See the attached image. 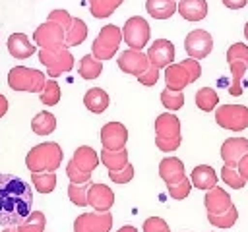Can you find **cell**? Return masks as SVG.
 Here are the masks:
<instances>
[{"mask_svg":"<svg viewBox=\"0 0 248 232\" xmlns=\"http://www.w3.org/2000/svg\"><path fill=\"white\" fill-rule=\"evenodd\" d=\"M236 218H238V211H236L234 205H231L225 213H219V215L207 213V220H209L213 226H217V228H231V226L236 222Z\"/></svg>","mask_w":248,"mask_h":232,"instance_id":"cell-34","label":"cell"},{"mask_svg":"<svg viewBox=\"0 0 248 232\" xmlns=\"http://www.w3.org/2000/svg\"><path fill=\"white\" fill-rule=\"evenodd\" d=\"M192 186H196L198 189H211L217 186V174L209 164H198L194 166L192 174H190Z\"/></svg>","mask_w":248,"mask_h":232,"instance_id":"cell-23","label":"cell"},{"mask_svg":"<svg viewBox=\"0 0 248 232\" xmlns=\"http://www.w3.org/2000/svg\"><path fill=\"white\" fill-rule=\"evenodd\" d=\"M87 203L95 211H108L114 203V191L105 184H91L87 191Z\"/></svg>","mask_w":248,"mask_h":232,"instance_id":"cell-16","label":"cell"},{"mask_svg":"<svg viewBox=\"0 0 248 232\" xmlns=\"http://www.w3.org/2000/svg\"><path fill=\"white\" fill-rule=\"evenodd\" d=\"M6 110H8V99L0 93V118L6 114Z\"/></svg>","mask_w":248,"mask_h":232,"instance_id":"cell-50","label":"cell"},{"mask_svg":"<svg viewBox=\"0 0 248 232\" xmlns=\"http://www.w3.org/2000/svg\"><path fill=\"white\" fill-rule=\"evenodd\" d=\"M120 41H122V29H118L112 23H108L95 37V41L91 44V54L95 58H99L101 62L110 60L116 54V50L120 46Z\"/></svg>","mask_w":248,"mask_h":232,"instance_id":"cell-5","label":"cell"},{"mask_svg":"<svg viewBox=\"0 0 248 232\" xmlns=\"http://www.w3.org/2000/svg\"><path fill=\"white\" fill-rule=\"evenodd\" d=\"M99 155H101V162L108 170H120V168H124L128 164V151H126V147L124 149H118V151L103 149Z\"/></svg>","mask_w":248,"mask_h":232,"instance_id":"cell-28","label":"cell"},{"mask_svg":"<svg viewBox=\"0 0 248 232\" xmlns=\"http://www.w3.org/2000/svg\"><path fill=\"white\" fill-rule=\"evenodd\" d=\"M203 205H205L207 213L219 215V213H225V211L232 205V201H231V195H229L223 188L215 186V188L207 189V193H205V197H203Z\"/></svg>","mask_w":248,"mask_h":232,"instance_id":"cell-18","label":"cell"},{"mask_svg":"<svg viewBox=\"0 0 248 232\" xmlns=\"http://www.w3.org/2000/svg\"><path fill=\"white\" fill-rule=\"evenodd\" d=\"M161 102L169 110H178L184 104V95H182V91H170V89L165 87L161 91Z\"/></svg>","mask_w":248,"mask_h":232,"instance_id":"cell-39","label":"cell"},{"mask_svg":"<svg viewBox=\"0 0 248 232\" xmlns=\"http://www.w3.org/2000/svg\"><path fill=\"white\" fill-rule=\"evenodd\" d=\"M217 104H219V95H217L215 89H211V87H202V89H198V93H196V106H198L200 110L211 112Z\"/></svg>","mask_w":248,"mask_h":232,"instance_id":"cell-32","label":"cell"},{"mask_svg":"<svg viewBox=\"0 0 248 232\" xmlns=\"http://www.w3.org/2000/svg\"><path fill=\"white\" fill-rule=\"evenodd\" d=\"M184 68H186V72H188V75H190V81L194 83L196 79H200V75H202V66H200V62L196 60V58H186V60H182L180 62Z\"/></svg>","mask_w":248,"mask_h":232,"instance_id":"cell-45","label":"cell"},{"mask_svg":"<svg viewBox=\"0 0 248 232\" xmlns=\"http://www.w3.org/2000/svg\"><path fill=\"white\" fill-rule=\"evenodd\" d=\"M244 37H246V41H248V21H246V25H244Z\"/></svg>","mask_w":248,"mask_h":232,"instance_id":"cell-53","label":"cell"},{"mask_svg":"<svg viewBox=\"0 0 248 232\" xmlns=\"http://www.w3.org/2000/svg\"><path fill=\"white\" fill-rule=\"evenodd\" d=\"M46 79L45 73L33 68L16 66L8 73V85L14 91H25V93H41Z\"/></svg>","mask_w":248,"mask_h":232,"instance_id":"cell-4","label":"cell"},{"mask_svg":"<svg viewBox=\"0 0 248 232\" xmlns=\"http://www.w3.org/2000/svg\"><path fill=\"white\" fill-rule=\"evenodd\" d=\"M66 176L70 178V182H72V184H87V182L91 180V174H87V172L79 170L72 160H70V162H68V166H66Z\"/></svg>","mask_w":248,"mask_h":232,"instance_id":"cell-42","label":"cell"},{"mask_svg":"<svg viewBox=\"0 0 248 232\" xmlns=\"http://www.w3.org/2000/svg\"><path fill=\"white\" fill-rule=\"evenodd\" d=\"M244 155H248V139H244V137H229V139L223 141V145H221V159H223L225 164L236 168L238 160Z\"/></svg>","mask_w":248,"mask_h":232,"instance_id":"cell-15","label":"cell"},{"mask_svg":"<svg viewBox=\"0 0 248 232\" xmlns=\"http://www.w3.org/2000/svg\"><path fill=\"white\" fill-rule=\"evenodd\" d=\"M159 176L167 186H172L184 178V162L178 157H165L159 162Z\"/></svg>","mask_w":248,"mask_h":232,"instance_id":"cell-17","label":"cell"},{"mask_svg":"<svg viewBox=\"0 0 248 232\" xmlns=\"http://www.w3.org/2000/svg\"><path fill=\"white\" fill-rule=\"evenodd\" d=\"M180 141L182 137H155V145L159 151L163 153H172L180 147Z\"/></svg>","mask_w":248,"mask_h":232,"instance_id":"cell-43","label":"cell"},{"mask_svg":"<svg viewBox=\"0 0 248 232\" xmlns=\"http://www.w3.org/2000/svg\"><path fill=\"white\" fill-rule=\"evenodd\" d=\"M124 0H89V12L93 17L103 19L114 14V10L122 4Z\"/></svg>","mask_w":248,"mask_h":232,"instance_id":"cell-31","label":"cell"},{"mask_svg":"<svg viewBox=\"0 0 248 232\" xmlns=\"http://www.w3.org/2000/svg\"><path fill=\"white\" fill-rule=\"evenodd\" d=\"M163 232H170V228H167V230H163Z\"/></svg>","mask_w":248,"mask_h":232,"instance_id":"cell-54","label":"cell"},{"mask_svg":"<svg viewBox=\"0 0 248 232\" xmlns=\"http://www.w3.org/2000/svg\"><path fill=\"white\" fill-rule=\"evenodd\" d=\"M2 232H19V228H17V226H8V228L2 230Z\"/></svg>","mask_w":248,"mask_h":232,"instance_id":"cell-52","label":"cell"},{"mask_svg":"<svg viewBox=\"0 0 248 232\" xmlns=\"http://www.w3.org/2000/svg\"><path fill=\"white\" fill-rule=\"evenodd\" d=\"M78 72L83 79H97L103 72V62L99 58H95L93 54H85L81 60H79V66H78Z\"/></svg>","mask_w":248,"mask_h":232,"instance_id":"cell-30","label":"cell"},{"mask_svg":"<svg viewBox=\"0 0 248 232\" xmlns=\"http://www.w3.org/2000/svg\"><path fill=\"white\" fill-rule=\"evenodd\" d=\"M89 186H91V182H87V184H72V182H70V186H68V197H70V201H72L74 205H78V207L89 205V203H87Z\"/></svg>","mask_w":248,"mask_h":232,"instance_id":"cell-37","label":"cell"},{"mask_svg":"<svg viewBox=\"0 0 248 232\" xmlns=\"http://www.w3.org/2000/svg\"><path fill=\"white\" fill-rule=\"evenodd\" d=\"M85 39H87V25H85V21L79 19V17H74V19H72V25H70L68 31H66V48L78 46V44H81Z\"/></svg>","mask_w":248,"mask_h":232,"instance_id":"cell-29","label":"cell"},{"mask_svg":"<svg viewBox=\"0 0 248 232\" xmlns=\"http://www.w3.org/2000/svg\"><path fill=\"white\" fill-rule=\"evenodd\" d=\"M227 62L232 73V81L229 85V93L232 97L242 95V77L248 70V46L244 43H234L227 50Z\"/></svg>","mask_w":248,"mask_h":232,"instance_id":"cell-3","label":"cell"},{"mask_svg":"<svg viewBox=\"0 0 248 232\" xmlns=\"http://www.w3.org/2000/svg\"><path fill=\"white\" fill-rule=\"evenodd\" d=\"M157 79H159V68L157 66H149L141 75H138V81L141 83V85H145V87H151V85H155L157 83Z\"/></svg>","mask_w":248,"mask_h":232,"instance_id":"cell-46","label":"cell"},{"mask_svg":"<svg viewBox=\"0 0 248 232\" xmlns=\"http://www.w3.org/2000/svg\"><path fill=\"white\" fill-rule=\"evenodd\" d=\"M31 182L39 193H50L56 188L54 172H31Z\"/></svg>","mask_w":248,"mask_h":232,"instance_id":"cell-33","label":"cell"},{"mask_svg":"<svg viewBox=\"0 0 248 232\" xmlns=\"http://www.w3.org/2000/svg\"><path fill=\"white\" fill-rule=\"evenodd\" d=\"M62 162V147L54 141H45L35 147L25 157V166L29 172H54Z\"/></svg>","mask_w":248,"mask_h":232,"instance_id":"cell-2","label":"cell"},{"mask_svg":"<svg viewBox=\"0 0 248 232\" xmlns=\"http://www.w3.org/2000/svg\"><path fill=\"white\" fill-rule=\"evenodd\" d=\"M112 215L108 211L83 213L74 220V232H110Z\"/></svg>","mask_w":248,"mask_h":232,"instance_id":"cell-10","label":"cell"},{"mask_svg":"<svg viewBox=\"0 0 248 232\" xmlns=\"http://www.w3.org/2000/svg\"><path fill=\"white\" fill-rule=\"evenodd\" d=\"M190 189H192V180L190 178H182L180 182H176V184H172V186H167V191H169V195L172 197V199H186L188 195H190Z\"/></svg>","mask_w":248,"mask_h":232,"instance_id":"cell-40","label":"cell"},{"mask_svg":"<svg viewBox=\"0 0 248 232\" xmlns=\"http://www.w3.org/2000/svg\"><path fill=\"white\" fill-rule=\"evenodd\" d=\"M48 19L50 21H56L58 25H62L64 27V31H68V27L72 25V15L66 12V10H52L50 14H48Z\"/></svg>","mask_w":248,"mask_h":232,"instance_id":"cell-44","label":"cell"},{"mask_svg":"<svg viewBox=\"0 0 248 232\" xmlns=\"http://www.w3.org/2000/svg\"><path fill=\"white\" fill-rule=\"evenodd\" d=\"M126 141H128V130L124 124L120 122H108L101 128V143H103V149H108V151H118V149H124L126 147Z\"/></svg>","mask_w":248,"mask_h":232,"instance_id":"cell-13","label":"cell"},{"mask_svg":"<svg viewBox=\"0 0 248 232\" xmlns=\"http://www.w3.org/2000/svg\"><path fill=\"white\" fill-rule=\"evenodd\" d=\"M39 99H41V102L46 104V106L58 104V101H60V85H58L54 79H46L43 91L39 93Z\"/></svg>","mask_w":248,"mask_h":232,"instance_id":"cell-36","label":"cell"},{"mask_svg":"<svg viewBox=\"0 0 248 232\" xmlns=\"http://www.w3.org/2000/svg\"><path fill=\"white\" fill-rule=\"evenodd\" d=\"M149 35H151L149 23L143 17H140V15L128 17L126 23H124V27H122V39H124V43L130 48H136V50H141L149 43Z\"/></svg>","mask_w":248,"mask_h":232,"instance_id":"cell-9","label":"cell"},{"mask_svg":"<svg viewBox=\"0 0 248 232\" xmlns=\"http://www.w3.org/2000/svg\"><path fill=\"white\" fill-rule=\"evenodd\" d=\"M176 12L186 21H202L207 15V2L205 0H180Z\"/></svg>","mask_w":248,"mask_h":232,"instance_id":"cell-24","label":"cell"},{"mask_svg":"<svg viewBox=\"0 0 248 232\" xmlns=\"http://www.w3.org/2000/svg\"><path fill=\"white\" fill-rule=\"evenodd\" d=\"M215 122L231 131H242L248 128V108L244 104H223L215 108Z\"/></svg>","mask_w":248,"mask_h":232,"instance_id":"cell-7","label":"cell"},{"mask_svg":"<svg viewBox=\"0 0 248 232\" xmlns=\"http://www.w3.org/2000/svg\"><path fill=\"white\" fill-rule=\"evenodd\" d=\"M45 215L41 211H31L23 222L17 224L19 232H45Z\"/></svg>","mask_w":248,"mask_h":232,"instance_id":"cell-35","label":"cell"},{"mask_svg":"<svg viewBox=\"0 0 248 232\" xmlns=\"http://www.w3.org/2000/svg\"><path fill=\"white\" fill-rule=\"evenodd\" d=\"M108 178L114 182V184H128V182H132V178H134V166L128 162L124 168H120V170H108Z\"/></svg>","mask_w":248,"mask_h":232,"instance_id":"cell-41","label":"cell"},{"mask_svg":"<svg viewBox=\"0 0 248 232\" xmlns=\"http://www.w3.org/2000/svg\"><path fill=\"white\" fill-rule=\"evenodd\" d=\"M108 102H110L108 93H107L105 89H101V87H93V89H89V91L83 95V104H85V108L91 110L93 114L105 112V110L108 108Z\"/></svg>","mask_w":248,"mask_h":232,"instance_id":"cell-25","label":"cell"},{"mask_svg":"<svg viewBox=\"0 0 248 232\" xmlns=\"http://www.w3.org/2000/svg\"><path fill=\"white\" fill-rule=\"evenodd\" d=\"M8 52L16 60H25L31 54H35V46L31 44V41L25 33H14L8 37Z\"/></svg>","mask_w":248,"mask_h":232,"instance_id":"cell-19","label":"cell"},{"mask_svg":"<svg viewBox=\"0 0 248 232\" xmlns=\"http://www.w3.org/2000/svg\"><path fill=\"white\" fill-rule=\"evenodd\" d=\"M236 170H238V174H240L244 180H248V155H244V157L238 160Z\"/></svg>","mask_w":248,"mask_h":232,"instance_id":"cell-48","label":"cell"},{"mask_svg":"<svg viewBox=\"0 0 248 232\" xmlns=\"http://www.w3.org/2000/svg\"><path fill=\"white\" fill-rule=\"evenodd\" d=\"M211 48H213V39L205 29H194L184 39V50L188 52L190 58L202 60L209 56Z\"/></svg>","mask_w":248,"mask_h":232,"instance_id":"cell-11","label":"cell"},{"mask_svg":"<svg viewBox=\"0 0 248 232\" xmlns=\"http://www.w3.org/2000/svg\"><path fill=\"white\" fill-rule=\"evenodd\" d=\"M99 159H101V157L97 155V151H95L93 147H89V145H81V147H78V149L74 151L72 162H74L79 170H83V172L91 174V172L97 168Z\"/></svg>","mask_w":248,"mask_h":232,"instance_id":"cell-21","label":"cell"},{"mask_svg":"<svg viewBox=\"0 0 248 232\" xmlns=\"http://www.w3.org/2000/svg\"><path fill=\"white\" fill-rule=\"evenodd\" d=\"M155 137H180V120L170 112L159 114L155 120Z\"/></svg>","mask_w":248,"mask_h":232,"instance_id":"cell-22","label":"cell"},{"mask_svg":"<svg viewBox=\"0 0 248 232\" xmlns=\"http://www.w3.org/2000/svg\"><path fill=\"white\" fill-rule=\"evenodd\" d=\"M221 178H223V182H225L227 186H231V188H234V189L244 188L246 182H248V180H244V178L238 174V170H236L234 166H229V164H223V168H221Z\"/></svg>","mask_w":248,"mask_h":232,"instance_id":"cell-38","label":"cell"},{"mask_svg":"<svg viewBox=\"0 0 248 232\" xmlns=\"http://www.w3.org/2000/svg\"><path fill=\"white\" fill-rule=\"evenodd\" d=\"M147 58L153 66H157L159 70L161 68L165 70L174 60V44L167 39H157V41L151 43V46L147 50Z\"/></svg>","mask_w":248,"mask_h":232,"instance_id":"cell-14","label":"cell"},{"mask_svg":"<svg viewBox=\"0 0 248 232\" xmlns=\"http://www.w3.org/2000/svg\"><path fill=\"white\" fill-rule=\"evenodd\" d=\"M118 232H138L134 226H130V224H126V226H122V228H118Z\"/></svg>","mask_w":248,"mask_h":232,"instance_id":"cell-51","label":"cell"},{"mask_svg":"<svg viewBox=\"0 0 248 232\" xmlns=\"http://www.w3.org/2000/svg\"><path fill=\"white\" fill-rule=\"evenodd\" d=\"M165 83H167V89L170 91H182L192 81L182 64H170L165 68Z\"/></svg>","mask_w":248,"mask_h":232,"instance_id":"cell-20","label":"cell"},{"mask_svg":"<svg viewBox=\"0 0 248 232\" xmlns=\"http://www.w3.org/2000/svg\"><path fill=\"white\" fill-rule=\"evenodd\" d=\"M31 186L19 176L0 174V224L17 226L31 213Z\"/></svg>","mask_w":248,"mask_h":232,"instance_id":"cell-1","label":"cell"},{"mask_svg":"<svg viewBox=\"0 0 248 232\" xmlns=\"http://www.w3.org/2000/svg\"><path fill=\"white\" fill-rule=\"evenodd\" d=\"M145 10L155 19H169L178 10V4L174 0H145Z\"/></svg>","mask_w":248,"mask_h":232,"instance_id":"cell-26","label":"cell"},{"mask_svg":"<svg viewBox=\"0 0 248 232\" xmlns=\"http://www.w3.org/2000/svg\"><path fill=\"white\" fill-rule=\"evenodd\" d=\"M149 66H151V62H149L147 54H143L141 50H136V48H128L118 56V68L124 73H130L136 77L141 75Z\"/></svg>","mask_w":248,"mask_h":232,"instance_id":"cell-12","label":"cell"},{"mask_svg":"<svg viewBox=\"0 0 248 232\" xmlns=\"http://www.w3.org/2000/svg\"><path fill=\"white\" fill-rule=\"evenodd\" d=\"M31 130L37 133V135H48L56 130V116L48 110H43L39 112L33 120H31Z\"/></svg>","mask_w":248,"mask_h":232,"instance_id":"cell-27","label":"cell"},{"mask_svg":"<svg viewBox=\"0 0 248 232\" xmlns=\"http://www.w3.org/2000/svg\"><path fill=\"white\" fill-rule=\"evenodd\" d=\"M39 62L46 68L48 77H58L74 68V56L68 48L60 50H39Z\"/></svg>","mask_w":248,"mask_h":232,"instance_id":"cell-8","label":"cell"},{"mask_svg":"<svg viewBox=\"0 0 248 232\" xmlns=\"http://www.w3.org/2000/svg\"><path fill=\"white\" fill-rule=\"evenodd\" d=\"M167 228H169V224L161 217H149L143 222V232H163Z\"/></svg>","mask_w":248,"mask_h":232,"instance_id":"cell-47","label":"cell"},{"mask_svg":"<svg viewBox=\"0 0 248 232\" xmlns=\"http://www.w3.org/2000/svg\"><path fill=\"white\" fill-rule=\"evenodd\" d=\"M33 41L43 50H60V48H66V31L56 21L46 19L35 29Z\"/></svg>","mask_w":248,"mask_h":232,"instance_id":"cell-6","label":"cell"},{"mask_svg":"<svg viewBox=\"0 0 248 232\" xmlns=\"http://www.w3.org/2000/svg\"><path fill=\"white\" fill-rule=\"evenodd\" d=\"M227 8H231V10H240V8H244L246 6V2L248 0H221Z\"/></svg>","mask_w":248,"mask_h":232,"instance_id":"cell-49","label":"cell"}]
</instances>
